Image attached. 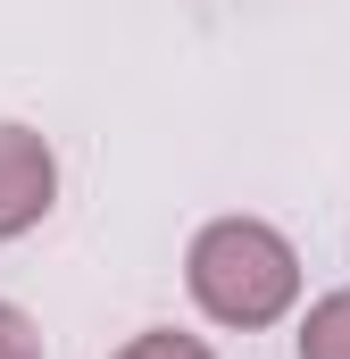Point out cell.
<instances>
[{"label": "cell", "instance_id": "5b68a950", "mask_svg": "<svg viewBox=\"0 0 350 359\" xmlns=\"http://www.w3.org/2000/svg\"><path fill=\"white\" fill-rule=\"evenodd\" d=\"M0 359H42V334L17 301H0Z\"/></svg>", "mask_w": 350, "mask_h": 359}, {"label": "cell", "instance_id": "7a4b0ae2", "mask_svg": "<svg viewBox=\"0 0 350 359\" xmlns=\"http://www.w3.org/2000/svg\"><path fill=\"white\" fill-rule=\"evenodd\" d=\"M50 209H59V151L34 126L0 117V243L34 234Z\"/></svg>", "mask_w": 350, "mask_h": 359}, {"label": "cell", "instance_id": "6da1fadb", "mask_svg": "<svg viewBox=\"0 0 350 359\" xmlns=\"http://www.w3.org/2000/svg\"><path fill=\"white\" fill-rule=\"evenodd\" d=\"M183 284H192L200 318L259 334L275 318H292V301H300V251L267 217H209L183 251Z\"/></svg>", "mask_w": 350, "mask_h": 359}, {"label": "cell", "instance_id": "3957f363", "mask_svg": "<svg viewBox=\"0 0 350 359\" xmlns=\"http://www.w3.org/2000/svg\"><path fill=\"white\" fill-rule=\"evenodd\" d=\"M292 351H300V359H350V284H342V292H326V301H309Z\"/></svg>", "mask_w": 350, "mask_h": 359}, {"label": "cell", "instance_id": "277c9868", "mask_svg": "<svg viewBox=\"0 0 350 359\" xmlns=\"http://www.w3.org/2000/svg\"><path fill=\"white\" fill-rule=\"evenodd\" d=\"M108 359H217L200 334H175V326H150V334H134V343H117Z\"/></svg>", "mask_w": 350, "mask_h": 359}]
</instances>
